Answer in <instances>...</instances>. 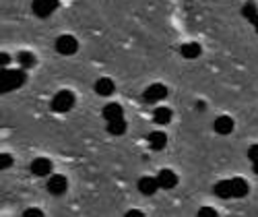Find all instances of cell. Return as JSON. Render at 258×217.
Wrapping results in <instances>:
<instances>
[{
	"mask_svg": "<svg viewBox=\"0 0 258 217\" xmlns=\"http://www.w3.org/2000/svg\"><path fill=\"white\" fill-rule=\"evenodd\" d=\"M250 190L248 182L244 178H229V180H221L215 184L213 192L217 194L219 199H242L246 197Z\"/></svg>",
	"mask_w": 258,
	"mask_h": 217,
	"instance_id": "6da1fadb",
	"label": "cell"
},
{
	"mask_svg": "<svg viewBox=\"0 0 258 217\" xmlns=\"http://www.w3.org/2000/svg\"><path fill=\"white\" fill-rule=\"evenodd\" d=\"M27 81V73H25V69H13V71H9V69H3V73H0V89H3L5 93H9V91H15V89H19L21 85H23Z\"/></svg>",
	"mask_w": 258,
	"mask_h": 217,
	"instance_id": "7a4b0ae2",
	"label": "cell"
},
{
	"mask_svg": "<svg viewBox=\"0 0 258 217\" xmlns=\"http://www.w3.org/2000/svg\"><path fill=\"white\" fill-rule=\"evenodd\" d=\"M73 107H75V93L69 91V89H62V91H58V93L52 97V110H54V112L64 114V112L73 110Z\"/></svg>",
	"mask_w": 258,
	"mask_h": 217,
	"instance_id": "3957f363",
	"label": "cell"
},
{
	"mask_svg": "<svg viewBox=\"0 0 258 217\" xmlns=\"http://www.w3.org/2000/svg\"><path fill=\"white\" fill-rule=\"evenodd\" d=\"M79 50V41L73 35H60L56 39V52L62 56H73Z\"/></svg>",
	"mask_w": 258,
	"mask_h": 217,
	"instance_id": "277c9868",
	"label": "cell"
},
{
	"mask_svg": "<svg viewBox=\"0 0 258 217\" xmlns=\"http://www.w3.org/2000/svg\"><path fill=\"white\" fill-rule=\"evenodd\" d=\"M167 95V87L161 83H153L151 87H147L145 93H143V101L145 103H157Z\"/></svg>",
	"mask_w": 258,
	"mask_h": 217,
	"instance_id": "5b68a950",
	"label": "cell"
},
{
	"mask_svg": "<svg viewBox=\"0 0 258 217\" xmlns=\"http://www.w3.org/2000/svg\"><path fill=\"white\" fill-rule=\"evenodd\" d=\"M58 5H60V0H33L31 9L39 19H46L58 9Z\"/></svg>",
	"mask_w": 258,
	"mask_h": 217,
	"instance_id": "8992f818",
	"label": "cell"
},
{
	"mask_svg": "<svg viewBox=\"0 0 258 217\" xmlns=\"http://www.w3.org/2000/svg\"><path fill=\"white\" fill-rule=\"evenodd\" d=\"M67 188H69V180L64 176H60V174H54V176L48 178V192L56 194V197L67 192Z\"/></svg>",
	"mask_w": 258,
	"mask_h": 217,
	"instance_id": "52a82bcc",
	"label": "cell"
},
{
	"mask_svg": "<svg viewBox=\"0 0 258 217\" xmlns=\"http://www.w3.org/2000/svg\"><path fill=\"white\" fill-rule=\"evenodd\" d=\"M31 174H35V176H50L52 174V161L48 157H37L31 161L29 166Z\"/></svg>",
	"mask_w": 258,
	"mask_h": 217,
	"instance_id": "ba28073f",
	"label": "cell"
},
{
	"mask_svg": "<svg viewBox=\"0 0 258 217\" xmlns=\"http://www.w3.org/2000/svg\"><path fill=\"white\" fill-rule=\"evenodd\" d=\"M159 188H161V186H159V180L153 178V176H143V178L139 180V190H141L143 194H147V197H153V194H155Z\"/></svg>",
	"mask_w": 258,
	"mask_h": 217,
	"instance_id": "9c48e42d",
	"label": "cell"
},
{
	"mask_svg": "<svg viewBox=\"0 0 258 217\" xmlns=\"http://www.w3.org/2000/svg\"><path fill=\"white\" fill-rule=\"evenodd\" d=\"M157 180H159V186L163 190H169V188H176L178 184V176H176V172H171V170H161L157 174Z\"/></svg>",
	"mask_w": 258,
	"mask_h": 217,
	"instance_id": "30bf717a",
	"label": "cell"
},
{
	"mask_svg": "<svg viewBox=\"0 0 258 217\" xmlns=\"http://www.w3.org/2000/svg\"><path fill=\"white\" fill-rule=\"evenodd\" d=\"M213 128L217 135H231L233 133V120L229 116H219V118H215Z\"/></svg>",
	"mask_w": 258,
	"mask_h": 217,
	"instance_id": "8fae6325",
	"label": "cell"
},
{
	"mask_svg": "<svg viewBox=\"0 0 258 217\" xmlns=\"http://www.w3.org/2000/svg\"><path fill=\"white\" fill-rule=\"evenodd\" d=\"M242 15H244L246 21H250V23L254 25V29L258 33V7H256L254 0H248V3L242 7Z\"/></svg>",
	"mask_w": 258,
	"mask_h": 217,
	"instance_id": "7c38bea8",
	"label": "cell"
},
{
	"mask_svg": "<svg viewBox=\"0 0 258 217\" xmlns=\"http://www.w3.org/2000/svg\"><path fill=\"white\" fill-rule=\"evenodd\" d=\"M93 89H95L97 95L107 97V95H112V93H114L116 87H114V81H112V79L103 77V79H97V81H95V87H93Z\"/></svg>",
	"mask_w": 258,
	"mask_h": 217,
	"instance_id": "4fadbf2b",
	"label": "cell"
},
{
	"mask_svg": "<svg viewBox=\"0 0 258 217\" xmlns=\"http://www.w3.org/2000/svg\"><path fill=\"white\" fill-rule=\"evenodd\" d=\"M101 116H103L107 122H112V120L124 118V110H122V105H120V103H107L103 110H101Z\"/></svg>",
	"mask_w": 258,
	"mask_h": 217,
	"instance_id": "5bb4252c",
	"label": "cell"
},
{
	"mask_svg": "<svg viewBox=\"0 0 258 217\" xmlns=\"http://www.w3.org/2000/svg\"><path fill=\"white\" fill-rule=\"evenodd\" d=\"M165 145H167V137L163 130H153V133L149 135V147L153 151H161Z\"/></svg>",
	"mask_w": 258,
	"mask_h": 217,
	"instance_id": "9a60e30c",
	"label": "cell"
},
{
	"mask_svg": "<svg viewBox=\"0 0 258 217\" xmlns=\"http://www.w3.org/2000/svg\"><path fill=\"white\" fill-rule=\"evenodd\" d=\"M201 46L199 43H195V41H190V43H184V46L180 48V54L184 56V58H188V60H192V58H199L201 56Z\"/></svg>",
	"mask_w": 258,
	"mask_h": 217,
	"instance_id": "2e32d148",
	"label": "cell"
},
{
	"mask_svg": "<svg viewBox=\"0 0 258 217\" xmlns=\"http://www.w3.org/2000/svg\"><path fill=\"white\" fill-rule=\"evenodd\" d=\"M126 128H128V124H126L124 118H118V120L107 122V133H110V135H116V137L124 135V133H126Z\"/></svg>",
	"mask_w": 258,
	"mask_h": 217,
	"instance_id": "e0dca14e",
	"label": "cell"
},
{
	"mask_svg": "<svg viewBox=\"0 0 258 217\" xmlns=\"http://www.w3.org/2000/svg\"><path fill=\"white\" fill-rule=\"evenodd\" d=\"M169 120H171V110H169V107H157V110L153 112V122H155V124L163 126V124H167Z\"/></svg>",
	"mask_w": 258,
	"mask_h": 217,
	"instance_id": "ac0fdd59",
	"label": "cell"
},
{
	"mask_svg": "<svg viewBox=\"0 0 258 217\" xmlns=\"http://www.w3.org/2000/svg\"><path fill=\"white\" fill-rule=\"evenodd\" d=\"M17 62L21 64V69H33L35 67V56L31 54V52H21L19 56H17Z\"/></svg>",
	"mask_w": 258,
	"mask_h": 217,
	"instance_id": "d6986e66",
	"label": "cell"
},
{
	"mask_svg": "<svg viewBox=\"0 0 258 217\" xmlns=\"http://www.w3.org/2000/svg\"><path fill=\"white\" fill-rule=\"evenodd\" d=\"M11 164H13V155H9V153H0V168L7 170V168H11Z\"/></svg>",
	"mask_w": 258,
	"mask_h": 217,
	"instance_id": "ffe728a7",
	"label": "cell"
},
{
	"mask_svg": "<svg viewBox=\"0 0 258 217\" xmlns=\"http://www.w3.org/2000/svg\"><path fill=\"white\" fill-rule=\"evenodd\" d=\"M215 215H217V211L213 207H201L199 209V217H215Z\"/></svg>",
	"mask_w": 258,
	"mask_h": 217,
	"instance_id": "44dd1931",
	"label": "cell"
},
{
	"mask_svg": "<svg viewBox=\"0 0 258 217\" xmlns=\"http://www.w3.org/2000/svg\"><path fill=\"white\" fill-rule=\"evenodd\" d=\"M248 159L250 161H258V145H252L248 149Z\"/></svg>",
	"mask_w": 258,
	"mask_h": 217,
	"instance_id": "7402d4cb",
	"label": "cell"
},
{
	"mask_svg": "<svg viewBox=\"0 0 258 217\" xmlns=\"http://www.w3.org/2000/svg\"><path fill=\"white\" fill-rule=\"evenodd\" d=\"M23 215H25V217H41L44 213H41V209H27Z\"/></svg>",
	"mask_w": 258,
	"mask_h": 217,
	"instance_id": "603a6c76",
	"label": "cell"
},
{
	"mask_svg": "<svg viewBox=\"0 0 258 217\" xmlns=\"http://www.w3.org/2000/svg\"><path fill=\"white\" fill-rule=\"evenodd\" d=\"M126 217H143V213H141L139 209H133V211H128V213H126Z\"/></svg>",
	"mask_w": 258,
	"mask_h": 217,
	"instance_id": "cb8c5ba5",
	"label": "cell"
},
{
	"mask_svg": "<svg viewBox=\"0 0 258 217\" xmlns=\"http://www.w3.org/2000/svg\"><path fill=\"white\" fill-rule=\"evenodd\" d=\"M0 60H3V69H7V64L11 62V58H9V54H3V56H0Z\"/></svg>",
	"mask_w": 258,
	"mask_h": 217,
	"instance_id": "d4e9b609",
	"label": "cell"
},
{
	"mask_svg": "<svg viewBox=\"0 0 258 217\" xmlns=\"http://www.w3.org/2000/svg\"><path fill=\"white\" fill-rule=\"evenodd\" d=\"M254 174L258 176V161H254Z\"/></svg>",
	"mask_w": 258,
	"mask_h": 217,
	"instance_id": "484cf974",
	"label": "cell"
}]
</instances>
